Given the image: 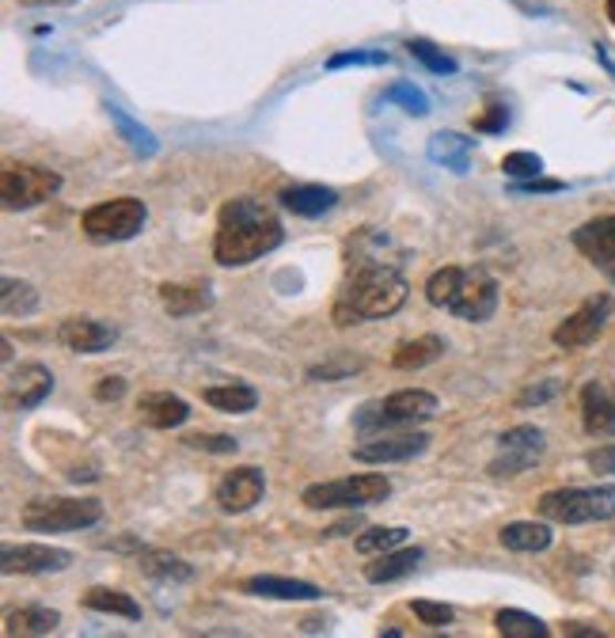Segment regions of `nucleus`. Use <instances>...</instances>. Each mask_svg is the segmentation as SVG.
Instances as JSON below:
<instances>
[{"mask_svg": "<svg viewBox=\"0 0 615 638\" xmlns=\"http://www.w3.org/2000/svg\"><path fill=\"white\" fill-rule=\"evenodd\" d=\"M407 278L399 274V263H388L385 255H365L361 247H350V278L335 300V323L353 327L365 319H388L407 305Z\"/></svg>", "mask_w": 615, "mask_h": 638, "instance_id": "f257e3e1", "label": "nucleus"}, {"mask_svg": "<svg viewBox=\"0 0 615 638\" xmlns=\"http://www.w3.org/2000/svg\"><path fill=\"white\" fill-rule=\"evenodd\" d=\"M285 228L278 213L255 198H236L221 209L217 236H213V259L221 266H247L274 247H281Z\"/></svg>", "mask_w": 615, "mask_h": 638, "instance_id": "f03ea898", "label": "nucleus"}, {"mask_svg": "<svg viewBox=\"0 0 615 638\" xmlns=\"http://www.w3.org/2000/svg\"><path fill=\"white\" fill-rule=\"evenodd\" d=\"M426 297L433 308L468 319V323H486L498 308V281L490 278L483 266H441L426 281Z\"/></svg>", "mask_w": 615, "mask_h": 638, "instance_id": "7ed1b4c3", "label": "nucleus"}, {"mask_svg": "<svg viewBox=\"0 0 615 638\" xmlns=\"http://www.w3.org/2000/svg\"><path fill=\"white\" fill-rule=\"evenodd\" d=\"M433 414H437V395L422 392V388H403V392H391L388 399L365 403L353 425H358L361 433L414 430V425L430 422Z\"/></svg>", "mask_w": 615, "mask_h": 638, "instance_id": "20e7f679", "label": "nucleus"}, {"mask_svg": "<svg viewBox=\"0 0 615 638\" xmlns=\"http://www.w3.org/2000/svg\"><path fill=\"white\" fill-rule=\"evenodd\" d=\"M540 517L551 525H593V521L615 517V491L612 486H563L540 498Z\"/></svg>", "mask_w": 615, "mask_h": 638, "instance_id": "39448f33", "label": "nucleus"}, {"mask_svg": "<svg viewBox=\"0 0 615 638\" xmlns=\"http://www.w3.org/2000/svg\"><path fill=\"white\" fill-rule=\"evenodd\" d=\"M103 521V505L95 498H34L23 505L27 532H80Z\"/></svg>", "mask_w": 615, "mask_h": 638, "instance_id": "423d86ee", "label": "nucleus"}, {"mask_svg": "<svg viewBox=\"0 0 615 638\" xmlns=\"http://www.w3.org/2000/svg\"><path fill=\"white\" fill-rule=\"evenodd\" d=\"M148 209L141 198H111L100 202L80 217V228L88 233V239L95 244H122V239H133L145 228Z\"/></svg>", "mask_w": 615, "mask_h": 638, "instance_id": "0eeeda50", "label": "nucleus"}, {"mask_svg": "<svg viewBox=\"0 0 615 638\" xmlns=\"http://www.w3.org/2000/svg\"><path fill=\"white\" fill-rule=\"evenodd\" d=\"M391 494V483L385 475H350L335 483H316L300 494L308 510H353V505H377Z\"/></svg>", "mask_w": 615, "mask_h": 638, "instance_id": "6e6552de", "label": "nucleus"}, {"mask_svg": "<svg viewBox=\"0 0 615 638\" xmlns=\"http://www.w3.org/2000/svg\"><path fill=\"white\" fill-rule=\"evenodd\" d=\"M58 191H61V175L42 164H16V160H8L4 172H0L4 209H34L42 206V202H50Z\"/></svg>", "mask_w": 615, "mask_h": 638, "instance_id": "1a4fd4ad", "label": "nucleus"}, {"mask_svg": "<svg viewBox=\"0 0 615 638\" xmlns=\"http://www.w3.org/2000/svg\"><path fill=\"white\" fill-rule=\"evenodd\" d=\"M543 449H547V438L536 425H513V430L502 433V452L490 460L486 472L494 478H513V475H524L529 467L540 464Z\"/></svg>", "mask_w": 615, "mask_h": 638, "instance_id": "9d476101", "label": "nucleus"}, {"mask_svg": "<svg viewBox=\"0 0 615 638\" xmlns=\"http://www.w3.org/2000/svg\"><path fill=\"white\" fill-rule=\"evenodd\" d=\"M612 308H615V300L608 292H596V297H590L577 312H570L563 323L555 327V346H563V350H582V346L596 342L604 323H608Z\"/></svg>", "mask_w": 615, "mask_h": 638, "instance_id": "9b49d317", "label": "nucleus"}, {"mask_svg": "<svg viewBox=\"0 0 615 638\" xmlns=\"http://www.w3.org/2000/svg\"><path fill=\"white\" fill-rule=\"evenodd\" d=\"M430 449V438L426 433H414V430H388V433H377L372 441L353 449V460L361 464H403V460H414Z\"/></svg>", "mask_w": 615, "mask_h": 638, "instance_id": "f8f14e48", "label": "nucleus"}, {"mask_svg": "<svg viewBox=\"0 0 615 638\" xmlns=\"http://www.w3.org/2000/svg\"><path fill=\"white\" fill-rule=\"evenodd\" d=\"M73 563V552L50 544H20L0 552V570L4 574H58Z\"/></svg>", "mask_w": 615, "mask_h": 638, "instance_id": "ddd939ff", "label": "nucleus"}, {"mask_svg": "<svg viewBox=\"0 0 615 638\" xmlns=\"http://www.w3.org/2000/svg\"><path fill=\"white\" fill-rule=\"evenodd\" d=\"M266 494V475L258 467H232V472L217 483V505L221 513H247L263 502Z\"/></svg>", "mask_w": 615, "mask_h": 638, "instance_id": "4468645a", "label": "nucleus"}, {"mask_svg": "<svg viewBox=\"0 0 615 638\" xmlns=\"http://www.w3.org/2000/svg\"><path fill=\"white\" fill-rule=\"evenodd\" d=\"M574 247L615 286V213L612 217H596L590 225L577 228Z\"/></svg>", "mask_w": 615, "mask_h": 638, "instance_id": "2eb2a0df", "label": "nucleus"}, {"mask_svg": "<svg viewBox=\"0 0 615 638\" xmlns=\"http://www.w3.org/2000/svg\"><path fill=\"white\" fill-rule=\"evenodd\" d=\"M53 392V372L39 361H27L8 377V407L12 411H31Z\"/></svg>", "mask_w": 615, "mask_h": 638, "instance_id": "dca6fc26", "label": "nucleus"}, {"mask_svg": "<svg viewBox=\"0 0 615 638\" xmlns=\"http://www.w3.org/2000/svg\"><path fill=\"white\" fill-rule=\"evenodd\" d=\"M58 339L65 350H73V353H100V350H111L114 339H119V331H114L111 323H103V319L73 316L61 323Z\"/></svg>", "mask_w": 615, "mask_h": 638, "instance_id": "f3484780", "label": "nucleus"}, {"mask_svg": "<svg viewBox=\"0 0 615 638\" xmlns=\"http://www.w3.org/2000/svg\"><path fill=\"white\" fill-rule=\"evenodd\" d=\"M582 422L593 438H615V388L604 380H590L582 392Z\"/></svg>", "mask_w": 615, "mask_h": 638, "instance_id": "a211bd4d", "label": "nucleus"}, {"mask_svg": "<svg viewBox=\"0 0 615 638\" xmlns=\"http://www.w3.org/2000/svg\"><path fill=\"white\" fill-rule=\"evenodd\" d=\"M137 414H141V422L153 425V430H175V425H183L191 419V407L172 392H148V395H141Z\"/></svg>", "mask_w": 615, "mask_h": 638, "instance_id": "6ab92c4d", "label": "nucleus"}, {"mask_svg": "<svg viewBox=\"0 0 615 638\" xmlns=\"http://www.w3.org/2000/svg\"><path fill=\"white\" fill-rule=\"evenodd\" d=\"M418 563H422V547H391V552H380L369 566H365V582L369 585L399 582V578H407Z\"/></svg>", "mask_w": 615, "mask_h": 638, "instance_id": "aec40b11", "label": "nucleus"}, {"mask_svg": "<svg viewBox=\"0 0 615 638\" xmlns=\"http://www.w3.org/2000/svg\"><path fill=\"white\" fill-rule=\"evenodd\" d=\"M281 206L293 213V217H324V213H331L338 206V194L331 186H289V191H281Z\"/></svg>", "mask_w": 615, "mask_h": 638, "instance_id": "412c9836", "label": "nucleus"}, {"mask_svg": "<svg viewBox=\"0 0 615 638\" xmlns=\"http://www.w3.org/2000/svg\"><path fill=\"white\" fill-rule=\"evenodd\" d=\"M244 593H255V597H270V600H319V597H324V593H319L311 582L278 578V574H258V578H247Z\"/></svg>", "mask_w": 615, "mask_h": 638, "instance_id": "4be33fe9", "label": "nucleus"}, {"mask_svg": "<svg viewBox=\"0 0 615 638\" xmlns=\"http://www.w3.org/2000/svg\"><path fill=\"white\" fill-rule=\"evenodd\" d=\"M498 539H502L505 552L536 555V552H547L555 536H551V528L543 525V521H513V525H505L498 532Z\"/></svg>", "mask_w": 615, "mask_h": 638, "instance_id": "5701e85b", "label": "nucleus"}, {"mask_svg": "<svg viewBox=\"0 0 615 638\" xmlns=\"http://www.w3.org/2000/svg\"><path fill=\"white\" fill-rule=\"evenodd\" d=\"M471 148H475V141H468L463 133H452V130H441L430 137V160L457 175H463L471 167Z\"/></svg>", "mask_w": 615, "mask_h": 638, "instance_id": "b1692460", "label": "nucleus"}, {"mask_svg": "<svg viewBox=\"0 0 615 638\" xmlns=\"http://www.w3.org/2000/svg\"><path fill=\"white\" fill-rule=\"evenodd\" d=\"M160 305L167 316H198L205 308H213V292L205 286H160Z\"/></svg>", "mask_w": 615, "mask_h": 638, "instance_id": "393cba45", "label": "nucleus"}, {"mask_svg": "<svg viewBox=\"0 0 615 638\" xmlns=\"http://www.w3.org/2000/svg\"><path fill=\"white\" fill-rule=\"evenodd\" d=\"M441 353H444V339H441V335H422V339H414V342L396 346V353H391V366H396L399 372L426 369V366H433Z\"/></svg>", "mask_w": 615, "mask_h": 638, "instance_id": "a878e982", "label": "nucleus"}, {"mask_svg": "<svg viewBox=\"0 0 615 638\" xmlns=\"http://www.w3.org/2000/svg\"><path fill=\"white\" fill-rule=\"evenodd\" d=\"M61 624V616L53 608L31 605V608H16L8 611L4 619V635H53Z\"/></svg>", "mask_w": 615, "mask_h": 638, "instance_id": "bb28decb", "label": "nucleus"}, {"mask_svg": "<svg viewBox=\"0 0 615 638\" xmlns=\"http://www.w3.org/2000/svg\"><path fill=\"white\" fill-rule=\"evenodd\" d=\"M202 399L225 414H247L258 407V392L252 384H213V388H205Z\"/></svg>", "mask_w": 615, "mask_h": 638, "instance_id": "cd10ccee", "label": "nucleus"}, {"mask_svg": "<svg viewBox=\"0 0 615 638\" xmlns=\"http://www.w3.org/2000/svg\"><path fill=\"white\" fill-rule=\"evenodd\" d=\"M494 627L502 638H547V624L521 608H502L494 616Z\"/></svg>", "mask_w": 615, "mask_h": 638, "instance_id": "c85d7f7f", "label": "nucleus"}, {"mask_svg": "<svg viewBox=\"0 0 615 638\" xmlns=\"http://www.w3.org/2000/svg\"><path fill=\"white\" fill-rule=\"evenodd\" d=\"M84 605L92 611H106V616H122V619H141V605L133 597L119 589H88Z\"/></svg>", "mask_w": 615, "mask_h": 638, "instance_id": "c756f323", "label": "nucleus"}, {"mask_svg": "<svg viewBox=\"0 0 615 638\" xmlns=\"http://www.w3.org/2000/svg\"><path fill=\"white\" fill-rule=\"evenodd\" d=\"M106 114H111V122L119 126V133L126 137V145L133 148V153H137V156H153L156 153V137L145 126H141V122H133L130 114L122 111V106L106 103Z\"/></svg>", "mask_w": 615, "mask_h": 638, "instance_id": "7c9ffc66", "label": "nucleus"}, {"mask_svg": "<svg viewBox=\"0 0 615 638\" xmlns=\"http://www.w3.org/2000/svg\"><path fill=\"white\" fill-rule=\"evenodd\" d=\"M141 570L148 578H160V582H186L194 578V566L183 563L175 555H164V552H141Z\"/></svg>", "mask_w": 615, "mask_h": 638, "instance_id": "2f4dec72", "label": "nucleus"}, {"mask_svg": "<svg viewBox=\"0 0 615 638\" xmlns=\"http://www.w3.org/2000/svg\"><path fill=\"white\" fill-rule=\"evenodd\" d=\"M0 305H4V316H31L39 308V292L27 281L4 278L0 281Z\"/></svg>", "mask_w": 615, "mask_h": 638, "instance_id": "473e14b6", "label": "nucleus"}, {"mask_svg": "<svg viewBox=\"0 0 615 638\" xmlns=\"http://www.w3.org/2000/svg\"><path fill=\"white\" fill-rule=\"evenodd\" d=\"M407 50H410V58L422 61V65L430 69V73H437V76H452V73H457V69H460L457 61H452L444 50H437L430 39H410V42H407Z\"/></svg>", "mask_w": 615, "mask_h": 638, "instance_id": "72a5a7b5", "label": "nucleus"}, {"mask_svg": "<svg viewBox=\"0 0 615 638\" xmlns=\"http://www.w3.org/2000/svg\"><path fill=\"white\" fill-rule=\"evenodd\" d=\"M410 532L407 528H369L358 536V552L361 555H380V552H391V547H403Z\"/></svg>", "mask_w": 615, "mask_h": 638, "instance_id": "f704fd0d", "label": "nucleus"}, {"mask_svg": "<svg viewBox=\"0 0 615 638\" xmlns=\"http://www.w3.org/2000/svg\"><path fill=\"white\" fill-rule=\"evenodd\" d=\"M385 100L399 103L407 114H418V119H422V114H430V100H426V92H418V88L407 84V80H403V84H391L385 92Z\"/></svg>", "mask_w": 615, "mask_h": 638, "instance_id": "c9c22d12", "label": "nucleus"}, {"mask_svg": "<svg viewBox=\"0 0 615 638\" xmlns=\"http://www.w3.org/2000/svg\"><path fill=\"white\" fill-rule=\"evenodd\" d=\"M502 172L510 175V179L524 183V179H540L543 175V160L536 153H510L502 160Z\"/></svg>", "mask_w": 615, "mask_h": 638, "instance_id": "e433bc0d", "label": "nucleus"}, {"mask_svg": "<svg viewBox=\"0 0 615 638\" xmlns=\"http://www.w3.org/2000/svg\"><path fill=\"white\" fill-rule=\"evenodd\" d=\"M388 53L385 50H346L327 58V69H358V65H388Z\"/></svg>", "mask_w": 615, "mask_h": 638, "instance_id": "4c0bfd02", "label": "nucleus"}, {"mask_svg": "<svg viewBox=\"0 0 615 638\" xmlns=\"http://www.w3.org/2000/svg\"><path fill=\"white\" fill-rule=\"evenodd\" d=\"M365 366L361 358H350V353H342L338 361H327V366H311L308 377L311 380H338V377H350V372H358Z\"/></svg>", "mask_w": 615, "mask_h": 638, "instance_id": "58836bf2", "label": "nucleus"}, {"mask_svg": "<svg viewBox=\"0 0 615 638\" xmlns=\"http://www.w3.org/2000/svg\"><path fill=\"white\" fill-rule=\"evenodd\" d=\"M186 449H198V452H236V438H228V433H191V438H183Z\"/></svg>", "mask_w": 615, "mask_h": 638, "instance_id": "ea45409f", "label": "nucleus"}, {"mask_svg": "<svg viewBox=\"0 0 615 638\" xmlns=\"http://www.w3.org/2000/svg\"><path fill=\"white\" fill-rule=\"evenodd\" d=\"M414 616L422 619L426 627H449L457 611L449 605H433V600H414Z\"/></svg>", "mask_w": 615, "mask_h": 638, "instance_id": "a19ab883", "label": "nucleus"}, {"mask_svg": "<svg viewBox=\"0 0 615 638\" xmlns=\"http://www.w3.org/2000/svg\"><path fill=\"white\" fill-rule=\"evenodd\" d=\"M505 126H510V111L505 106H486V114H479L475 119V133H502Z\"/></svg>", "mask_w": 615, "mask_h": 638, "instance_id": "79ce46f5", "label": "nucleus"}, {"mask_svg": "<svg viewBox=\"0 0 615 638\" xmlns=\"http://www.w3.org/2000/svg\"><path fill=\"white\" fill-rule=\"evenodd\" d=\"M126 395V380L122 377H106L100 380V388H95V399H103V403H114V399Z\"/></svg>", "mask_w": 615, "mask_h": 638, "instance_id": "37998d69", "label": "nucleus"}, {"mask_svg": "<svg viewBox=\"0 0 615 638\" xmlns=\"http://www.w3.org/2000/svg\"><path fill=\"white\" fill-rule=\"evenodd\" d=\"M555 392H558V380H543L540 388H529V392H521V399H516V403L532 407V403H543V399H551Z\"/></svg>", "mask_w": 615, "mask_h": 638, "instance_id": "c03bdc74", "label": "nucleus"}, {"mask_svg": "<svg viewBox=\"0 0 615 638\" xmlns=\"http://www.w3.org/2000/svg\"><path fill=\"white\" fill-rule=\"evenodd\" d=\"M513 191H521V194H555V191H563V183H555V179H524V183H516Z\"/></svg>", "mask_w": 615, "mask_h": 638, "instance_id": "a18cd8bd", "label": "nucleus"}, {"mask_svg": "<svg viewBox=\"0 0 615 638\" xmlns=\"http://www.w3.org/2000/svg\"><path fill=\"white\" fill-rule=\"evenodd\" d=\"M590 464H593V472H612L615 467V445H608V449H601V452H593L590 456Z\"/></svg>", "mask_w": 615, "mask_h": 638, "instance_id": "49530a36", "label": "nucleus"}, {"mask_svg": "<svg viewBox=\"0 0 615 638\" xmlns=\"http://www.w3.org/2000/svg\"><path fill=\"white\" fill-rule=\"evenodd\" d=\"M563 635H582V638H601V631H596V627H590V624H566V627H563Z\"/></svg>", "mask_w": 615, "mask_h": 638, "instance_id": "de8ad7c7", "label": "nucleus"}, {"mask_svg": "<svg viewBox=\"0 0 615 638\" xmlns=\"http://www.w3.org/2000/svg\"><path fill=\"white\" fill-rule=\"evenodd\" d=\"M20 4H31V8H47V4H76V0H20Z\"/></svg>", "mask_w": 615, "mask_h": 638, "instance_id": "09e8293b", "label": "nucleus"}, {"mask_svg": "<svg viewBox=\"0 0 615 638\" xmlns=\"http://www.w3.org/2000/svg\"><path fill=\"white\" fill-rule=\"evenodd\" d=\"M604 4H608V20L615 23V0H604Z\"/></svg>", "mask_w": 615, "mask_h": 638, "instance_id": "8fccbe9b", "label": "nucleus"}]
</instances>
